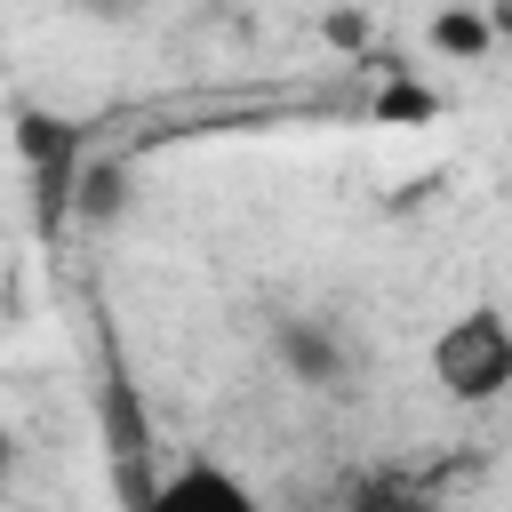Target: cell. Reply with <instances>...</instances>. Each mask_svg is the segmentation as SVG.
Instances as JSON below:
<instances>
[{
	"label": "cell",
	"mask_w": 512,
	"mask_h": 512,
	"mask_svg": "<svg viewBox=\"0 0 512 512\" xmlns=\"http://www.w3.org/2000/svg\"><path fill=\"white\" fill-rule=\"evenodd\" d=\"M352 512H432L408 480H392V472H376V480H360L352 488Z\"/></svg>",
	"instance_id": "cell-6"
},
{
	"label": "cell",
	"mask_w": 512,
	"mask_h": 512,
	"mask_svg": "<svg viewBox=\"0 0 512 512\" xmlns=\"http://www.w3.org/2000/svg\"><path fill=\"white\" fill-rule=\"evenodd\" d=\"M432 48L472 64V56L488 48V16H472V8H440V16H432Z\"/></svg>",
	"instance_id": "cell-5"
},
{
	"label": "cell",
	"mask_w": 512,
	"mask_h": 512,
	"mask_svg": "<svg viewBox=\"0 0 512 512\" xmlns=\"http://www.w3.org/2000/svg\"><path fill=\"white\" fill-rule=\"evenodd\" d=\"M136 512H264V504H256V488H248L232 464L184 456V464H168V472L136 496Z\"/></svg>",
	"instance_id": "cell-2"
},
{
	"label": "cell",
	"mask_w": 512,
	"mask_h": 512,
	"mask_svg": "<svg viewBox=\"0 0 512 512\" xmlns=\"http://www.w3.org/2000/svg\"><path fill=\"white\" fill-rule=\"evenodd\" d=\"M440 112V96H424V88H384L376 96V120H432Z\"/></svg>",
	"instance_id": "cell-7"
},
{
	"label": "cell",
	"mask_w": 512,
	"mask_h": 512,
	"mask_svg": "<svg viewBox=\"0 0 512 512\" xmlns=\"http://www.w3.org/2000/svg\"><path fill=\"white\" fill-rule=\"evenodd\" d=\"M8 472H16V432L0 424V488H8Z\"/></svg>",
	"instance_id": "cell-8"
},
{
	"label": "cell",
	"mask_w": 512,
	"mask_h": 512,
	"mask_svg": "<svg viewBox=\"0 0 512 512\" xmlns=\"http://www.w3.org/2000/svg\"><path fill=\"white\" fill-rule=\"evenodd\" d=\"M272 352L288 360L296 384H344L352 376V352L328 320H272Z\"/></svg>",
	"instance_id": "cell-3"
},
{
	"label": "cell",
	"mask_w": 512,
	"mask_h": 512,
	"mask_svg": "<svg viewBox=\"0 0 512 512\" xmlns=\"http://www.w3.org/2000/svg\"><path fill=\"white\" fill-rule=\"evenodd\" d=\"M216 8H264V0H216Z\"/></svg>",
	"instance_id": "cell-9"
},
{
	"label": "cell",
	"mask_w": 512,
	"mask_h": 512,
	"mask_svg": "<svg viewBox=\"0 0 512 512\" xmlns=\"http://www.w3.org/2000/svg\"><path fill=\"white\" fill-rule=\"evenodd\" d=\"M432 384L456 408H488L512 392V320L496 304H464L440 336H432Z\"/></svg>",
	"instance_id": "cell-1"
},
{
	"label": "cell",
	"mask_w": 512,
	"mask_h": 512,
	"mask_svg": "<svg viewBox=\"0 0 512 512\" xmlns=\"http://www.w3.org/2000/svg\"><path fill=\"white\" fill-rule=\"evenodd\" d=\"M120 208H128V168H112V160H88V168H80V192H72V216L104 224V216H120Z\"/></svg>",
	"instance_id": "cell-4"
}]
</instances>
